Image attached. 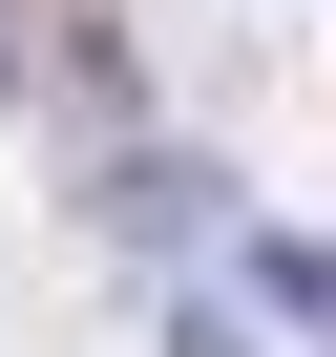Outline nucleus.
<instances>
[{"label": "nucleus", "instance_id": "1", "mask_svg": "<svg viewBox=\"0 0 336 357\" xmlns=\"http://www.w3.org/2000/svg\"><path fill=\"white\" fill-rule=\"evenodd\" d=\"M105 190H126L147 252H211V231H231V168H168V147H147V168H105Z\"/></svg>", "mask_w": 336, "mask_h": 357}]
</instances>
